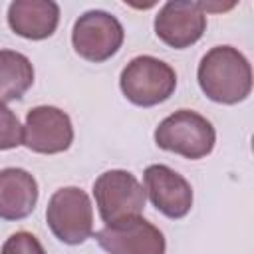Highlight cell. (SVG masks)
Here are the masks:
<instances>
[{
    "label": "cell",
    "instance_id": "6da1fadb",
    "mask_svg": "<svg viewBox=\"0 0 254 254\" xmlns=\"http://www.w3.org/2000/svg\"><path fill=\"white\" fill-rule=\"evenodd\" d=\"M202 93L224 105L244 101L252 91V67L242 52L232 46L210 48L196 69Z\"/></svg>",
    "mask_w": 254,
    "mask_h": 254
},
{
    "label": "cell",
    "instance_id": "7a4b0ae2",
    "mask_svg": "<svg viewBox=\"0 0 254 254\" xmlns=\"http://www.w3.org/2000/svg\"><path fill=\"white\" fill-rule=\"evenodd\" d=\"M155 143L165 151L196 161L214 149L216 131L200 113L192 109H179L157 125Z\"/></svg>",
    "mask_w": 254,
    "mask_h": 254
},
{
    "label": "cell",
    "instance_id": "3957f363",
    "mask_svg": "<svg viewBox=\"0 0 254 254\" xmlns=\"http://www.w3.org/2000/svg\"><path fill=\"white\" fill-rule=\"evenodd\" d=\"M123 95L139 107H153L167 101L177 87L175 69L153 56L133 58L119 75Z\"/></svg>",
    "mask_w": 254,
    "mask_h": 254
},
{
    "label": "cell",
    "instance_id": "277c9868",
    "mask_svg": "<svg viewBox=\"0 0 254 254\" xmlns=\"http://www.w3.org/2000/svg\"><path fill=\"white\" fill-rule=\"evenodd\" d=\"M50 230L64 244H81L93 234V206L85 190L79 187L58 189L46 208Z\"/></svg>",
    "mask_w": 254,
    "mask_h": 254
},
{
    "label": "cell",
    "instance_id": "5b68a950",
    "mask_svg": "<svg viewBox=\"0 0 254 254\" xmlns=\"http://www.w3.org/2000/svg\"><path fill=\"white\" fill-rule=\"evenodd\" d=\"M93 196L99 216L105 224L141 216L147 192L137 177L123 169L105 171L93 183Z\"/></svg>",
    "mask_w": 254,
    "mask_h": 254
},
{
    "label": "cell",
    "instance_id": "8992f818",
    "mask_svg": "<svg viewBox=\"0 0 254 254\" xmlns=\"http://www.w3.org/2000/svg\"><path fill=\"white\" fill-rule=\"evenodd\" d=\"M125 32L121 22L105 10H89L81 14L71 30L73 50L87 62L101 64L115 56L123 44Z\"/></svg>",
    "mask_w": 254,
    "mask_h": 254
},
{
    "label": "cell",
    "instance_id": "52a82bcc",
    "mask_svg": "<svg viewBox=\"0 0 254 254\" xmlns=\"http://www.w3.org/2000/svg\"><path fill=\"white\" fill-rule=\"evenodd\" d=\"M73 125L65 111L54 105H38L28 111L22 127V145L34 153L56 155L69 149Z\"/></svg>",
    "mask_w": 254,
    "mask_h": 254
},
{
    "label": "cell",
    "instance_id": "ba28073f",
    "mask_svg": "<svg viewBox=\"0 0 254 254\" xmlns=\"http://www.w3.org/2000/svg\"><path fill=\"white\" fill-rule=\"evenodd\" d=\"M95 238L107 254H165L167 250L163 232L143 216L105 224Z\"/></svg>",
    "mask_w": 254,
    "mask_h": 254
},
{
    "label": "cell",
    "instance_id": "9c48e42d",
    "mask_svg": "<svg viewBox=\"0 0 254 254\" xmlns=\"http://www.w3.org/2000/svg\"><path fill=\"white\" fill-rule=\"evenodd\" d=\"M206 30V14L200 2L171 0L155 16V34L161 42L175 50L196 44Z\"/></svg>",
    "mask_w": 254,
    "mask_h": 254
},
{
    "label": "cell",
    "instance_id": "30bf717a",
    "mask_svg": "<svg viewBox=\"0 0 254 254\" xmlns=\"http://www.w3.org/2000/svg\"><path fill=\"white\" fill-rule=\"evenodd\" d=\"M145 192L153 206L169 218H183L192 208V189L189 181L167 165H149L143 173Z\"/></svg>",
    "mask_w": 254,
    "mask_h": 254
},
{
    "label": "cell",
    "instance_id": "8fae6325",
    "mask_svg": "<svg viewBox=\"0 0 254 254\" xmlns=\"http://www.w3.org/2000/svg\"><path fill=\"white\" fill-rule=\"evenodd\" d=\"M60 22V6L52 0H14L8 6V26L26 40L50 38Z\"/></svg>",
    "mask_w": 254,
    "mask_h": 254
},
{
    "label": "cell",
    "instance_id": "7c38bea8",
    "mask_svg": "<svg viewBox=\"0 0 254 254\" xmlns=\"http://www.w3.org/2000/svg\"><path fill=\"white\" fill-rule=\"evenodd\" d=\"M38 202V183L26 169L8 167L0 171V218L22 220Z\"/></svg>",
    "mask_w": 254,
    "mask_h": 254
},
{
    "label": "cell",
    "instance_id": "4fadbf2b",
    "mask_svg": "<svg viewBox=\"0 0 254 254\" xmlns=\"http://www.w3.org/2000/svg\"><path fill=\"white\" fill-rule=\"evenodd\" d=\"M34 83L32 62L14 50H0V101L20 99Z\"/></svg>",
    "mask_w": 254,
    "mask_h": 254
},
{
    "label": "cell",
    "instance_id": "5bb4252c",
    "mask_svg": "<svg viewBox=\"0 0 254 254\" xmlns=\"http://www.w3.org/2000/svg\"><path fill=\"white\" fill-rule=\"evenodd\" d=\"M18 145H22V125L14 111L0 101V151L16 149Z\"/></svg>",
    "mask_w": 254,
    "mask_h": 254
},
{
    "label": "cell",
    "instance_id": "9a60e30c",
    "mask_svg": "<svg viewBox=\"0 0 254 254\" xmlns=\"http://www.w3.org/2000/svg\"><path fill=\"white\" fill-rule=\"evenodd\" d=\"M0 254H46V250L32 232L20 230L14 232L10 238H6Z\"/></svg>",
    "mask_w": 254,
    "mask_h": 254
}]
</instances>
